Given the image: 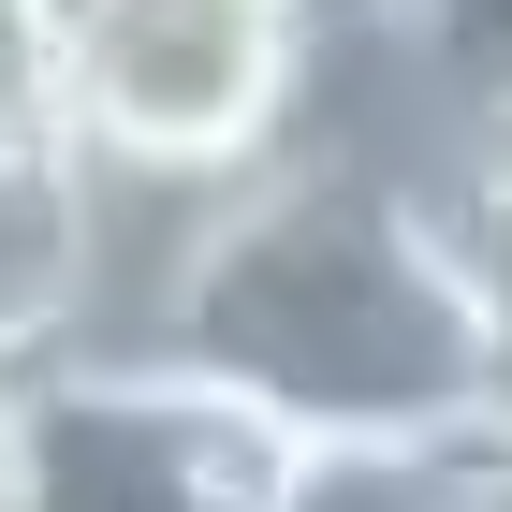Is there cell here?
<instances>
[{
  "instance_id": "6da1fadb",
  "label": "cell",
  "mask_w": 512,
  "mask_h": 512,
  "mask_svg": "<svg viewBox=\"0 0 512 512\" xmlns=\"http://www.w3.org/2000/svg\"><path fill=\"white\" fill-rule=\"evenodd\" d=\"M161 366L249 395L278 439H483V293L439 191L322 132L220 205Z\"/></svg>"
},
{
  "instance_id": "7a4b0ae2",
  "label": "cell",
  "mask_w": 512,
  "mask_h": 512,
  "mask_svg": "<svg viewBox=\"0 0 512 512\" xmlns=\"http://www.w3.org/2000/svg\"><path fill=\"white\" fill-rule=\"evenodd\" d=\"M59 147L132 176H264L308 147L322 59L366 0H44Z\"/></svg>"
},
{
  "instance_id": "3957f363",
  "label": "cell",
  "mask_w": 512,
  "mask_h": 512,
  "mask_svg": "<svg viewBox=\"0 0 512 512\" xmlns=\"http://www.w3.org/2000/svg\"><path fill=\"white\" fill-rule=\"evenodd\" d=\"M293 439L161 352H59L0 381V512H264Z\"/></svg>"
},
{
  "instance_id": "277c9868",
  "label": "cell",
  "mask_w": 512,
  "mask_h": 512,
  "mask_svg": "<svg viewBox=\"0 0 512 512\" xmlns=\"http://www.w3.org/2000/svg\"><path fill=\"white\" fill-rule=\"evenodd\" d=\"M88 352V176L74 147H0V381Z\"/></svg>"
},
{
  "instance_id": "5b68a950",
  "label": "cell",
  "mask_w": 512,
  "mask_h": 512,
  "mask_svg": "<svg viewBox=\"0 0 512 512\" xmlns=\"http://www.w3.org/2000/svg\"><path fill=\"white\" fill-rule=\"evenodd\" d=\"M264 512H483V439H293Z\"/></svg>"
},
{
  "instance_id": "8992f818",
  "label": "cell",
  "mask_w": 512,
  "mask_h": 512,
  "mask_svg": "<svg viewBox=\"0 0 512 512\" xmlns=\"http://www.w3.org/2000/svg\"><path fill=\"white\" fill-rule=\"evenodd\" d=\"M454 103H512V0H381Z\"/></svg>"
},
{
  "instance_id": "52a82bcc",
  "label": "cell",
  "mask_w": 512,
  "mask_h": 512,
  "mask_svg": "<svg viewBox=\"0 0 512 512\" xmlns=\"http://www.w3.org/2000/svg\"><path fill=\"white\" fill-rule=\"evenodd\" d=\"M0 147H59V15L0 0Z\"/></svg>"
},
{
  "instance_id": "ba28073f",
  "label": "cell",
  "mask_w": 512,
  "mask_h": 512,
  "mask_svg": "<svg viewBox=\"0 0 512 512\" xmlns=\"http://www.w3.org/2000/svg\"><path fill=\"white\" fill-rule=\"evenodd\" d=\"M454 249L483 293V454H512V220H454Z\"/></svg>"
},
{
  "instance_id": "9c48e42d",
  "label": "cell",
  "mask_w": 512,
  "mask_h": 512,
  "mask_svg": "<svg viewBox=\"0 0 512 512\" xmlns=\"http://www.w3.org/2000/svg\"><path fill=\"white\" fill-rule=\"evenodd\" d=\"M483 512H512V454H483Z\"/></svg>"
}]
</instances>
